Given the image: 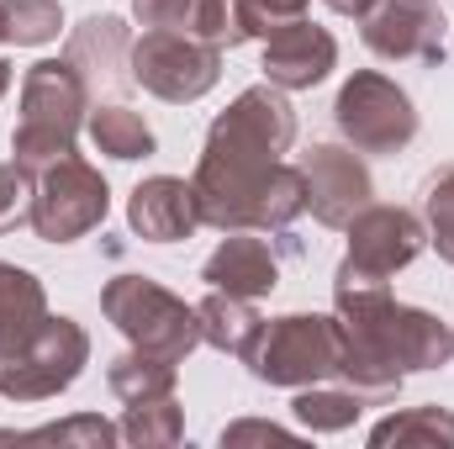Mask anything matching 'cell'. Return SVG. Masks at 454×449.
I'll return each mask as SVG.
<instances>
[{"instance_id":"cell-9","label":"cell","mask_w":454,"mask_h":449,"mask_svg":"<svg viewBox=\"0 0 454 449\" xmlns=\"http://www.w3.org/2000/svg\"><path fill=\"white\" fill-rule=\"evenodd\" d=\"M132 85H143L148 96L169 101V106H191L207 91H217L223 80V48L191 37V32H143L132 43Z\"/></svg>"},{"instance_id":"cell-4","label":"cell","mask_w":454,"mask_h":449,"mask_svg":"<svg viewBox=\"0 0 454 449\" xmlns=\"http://www.w3.org/2000/svg\"><path fill=\"white\" fill-rule=\"evenodd\" d=\"M101 312L132 349L164 354V359H185L201 343V318L196 307H185L175 291H164L148 275H116L101 291Z\"/></svg>"},{"instance_id":"cell-22","label":"cell","mask_w":454,"mask_h":449,"mask_svg":"<svg viewBox=\"0 0 454 449\" xmlns=\"http://www.w3.org/2000/svg\"><path fill=\"white\" fill-rule=\"evenodd\" d=\"M370 445H428V449H454V413L444 407H402L391 418H380L370 429Z\"/></svg>"},{"instance_id":"cell-27","label":"cell","mask_w":454,"mask_h":449,"mask_svg":"<svg viewBox=\"0 0 454 449\" xmlns=\"http://www.w3.org/2000/svg\"><path fill=\"white\" fill-rule=\"evenodd\" d=\"M32 196H37V169H27L21 159L0 164V232L32 223Z\"/></svg>"},{"instance_id":"cell-19","label":"cell","mask_w":454,"mask_h":449,"mask_svg":"<svg viewBox=\"0 0 454 449\" xmlns=\"http://www.w3.org/2000/svg\"><path fill=\"white\" fill-rule=\"evenodd\" d=\"M85 132H90V143H96L106 159H121V164L148 159V154L159 148L153 127L132 112V106H121V101H106V106L96 101V106H90V116H85Z\"/></svg>"},{"instance_id":"cell-28","label":"cell","mask_w":454,"mask_h":449,"mask_svg":"<svg viewBox=\"0 0 454 449\" xmlns=\"http://www.w3.org/2000/svg\"><path fill=\"white\" fill-rule=\"evenodd\" d=\"M307 5L312 0H238V16H243V32H248V43L259 37H270L280 21H296V16H307Z\"/></svg>"},{"instance_id":"cell-18","label":"cell","mask_w":454,"mask_h":449,"mask_svg":"<svg viewBox=\"0 0 454 449\" xmlns=\"http://www.w3.org/2000/svg\"><path fill=\"white\" fill-rule=\"evenodd\" d=\"M196 318H201V343L223 349L232 359H248L259 334H264V318L254 312V302L248 296H232V291H212L196 307Z\"/></svg>"},{"instance_id":"cell-17","label":"cell","mask_w":454,"mask_h":449,"mask_svg":"<svg viewBox=\"0 0 454 449\" xmlns=\"http://www.w3.org/2000/svg\"><path fill=\"white\" fill-rule=\"evenodd\" d=\"M48 318H53V312H48L43 280H37L32 270L11 264V259H0V365L16 359L32 338L43 334Z\"/></svg>"},{"instance_id":"cell-3","label":"cell","mask_w":454,"mask_h":449,"mask_svg":"<svg viewBox=\"0 0 454 449\" xmlns=\"http://www.w3.org/2000/svg\"><path fill=\"white\" fill-rule=\"evenodd\" d=\"M90 106H96V96L69 59L32 64L21 75V116L11 132V159H21L27 169H43L64 154H74V138H80Z\"/></svg>"},{"instance_id":"cell-20","label":"cell","mask_w":454,"mask_h":449,"mask_svg":"<svg viewBox=\"0 0 454 449\" xmlns=\"http://www.w3.org/2000/svg\"><path fill=\"white\" fill-rule=\"evenodd\" d=\"M112 391L132 407V402H159V397H175L180 386V359H164V354H148V349H127L116 354L112 370H106Z\"/></svg>"},{"instance_id":"cell-5","label":"cell","mask_w":454,"mask_h":449,"mask_svg":"<svg viewBox=\"0 0 454 449\" xmlns=\"http://www.w3.org/2000/svg\"><path fill=\"white\" fill-rule=\"evenodd\" d=\"M243 365L254 370V381L286 386V391L333 381V370H339V318H323V312L270 318Z\"/></svg>"},{"instance_id":"cell-33","label":"cell","mask_w":454,"mask_h":449,"mask_svg":"<svg viewBox=\"0 0 454 449\" xmlns=\"http://www.w3.org/2000/svg\"><path fill=\"white\" fill-rule=\"evenodd\" d=\"M0 43H5V5H0Z\"/></svg>"},{"instance_id":"cell-6","label":"cell","mask_w":454,"mask_h":449,"mask_svg":"<svg viewBox=\"0 0 454 449\" xmlns=\"http://www.w3.org/2000/svg\"><path fill=\"white\" fill-rule=\"evenodd\" d=\"M333 127H339L343 143L359 148V154H402L418 138V106H412V96L391 75L354 69L339 85Z\"/></svg>"},{"instance_id":"cell-16","label":"cell","mask_w":454,"mask_h":449,"mask_svg":"<svg viewBox=\"0 0 454 449\" xmlns=\"http://www.w3.org/2000/svg\"><path fill=\"white\" fill-rule=\"evenodd\" d=\"M201 280L212 291H232V296H270L280 286V259L259 232H227L223 243L212 248V259L201 264Z\"/></svg>"},{"instance_id":"cell-15","label":"cell","mask_w":454,"mask_h":449,"mask_svg":"<svg viewBox=\"0 0 454 449\" xmlns=\"http://www.w3.org/2000/svg\"><path fill=\"white\" fill-rule=\"evenodd\" d=\"M64 59L80 69V80L90 85V96L132 85V69H127V59H132V32H127L121 16H85V21L69 32Z\"/></svg>"},{"instance_id":"cell-10","label":"cell","mask_w":454,"mask_h":449,"mask_svg":"<svg viewBox=\"0 0 454 449\" xmlns=\"http://www.w3.org/2000/svg\"><path fill=\"white\" fill-rule=\"evenodd\" d=\"M90 365V334L74 318H48L16 359L0 365V397L5 402H48L69 391Z\"/></svg>"},{"instance_id":"cell-23","label":"cell","mask_w":454,"mask_h":449,"mask_svg":"<svg viewBox=\"0 0 454 449\" xmlns=\"http://www.w3.org/2000/svg\"><path fill=\"white\" fill-rule=\"evenodd\" d=\"M185 439V418H180V402L175 397H159V402H132L127 418H121V445H180Z\"/></svg>"},{"instance_id":"cell-12","label":"cell","mask_w":454,"mask_h":449,"mask_svg":"<svg viewBox=\"0 0 454 449\" xmlns=\"http://www.w3.org/2000/svg\"><path fill=\"white\" fill-rule=\"evenodd\" d=\"M364 48L391 64H444V32L450 21L439 16L434 0H375L370 16L359 21Z\"/></svg>"},{"instance_id":"cell-30","label":"cell","mask_w":454,"mask_h":449,"mask_svg":"<svg viewBox=\"0 0 454 449\" xmlns=\"http://www.w3.org/2000/svg\"><path fill=\"white\" fill-rule=\"evenodd\" d=\"M296 434L280 429V423H264V418H243V423H227L223 445H291Z\"/></svg>"},{"instance_id":"cell-32","label":"cell","mask_w":454,"mask_h":449,"mask_svg":"<svg viewBox=\"0 0 454 449\" xmlns=\"http://www.w3.org/2000/svg\"><path fill=\"white\" fill-rule=\"evenodd\" d=\"M11 91V64H0V96Z\"/></svg>"},{"instance_id":"cell-7","label":"cell","mask_w":454,"mask_h":449,"mask_svg":"<svg viewBox=\"0 0 454 449\" xmlns=\"http://www.w3.org/2000/svg\"><path fill=\"white\" fill-rule=\"evenodd\" d=\"M112 212V185L106 175L80 159V154H64L53 164L37 169V196H32V232L43 243H80L85 232L106 223Z\"/></svg>"},{"instance_id":"cell-2","label":"cell","mask_w":454,"mask_h":449,"mask_svg":"<svg viewBox=\"0 0 454 449\" xmlns=\"http://www.w3.org/2000/svg\"><path fill=\"white\" fill-rule=\"evenodd\" d=\"M339 318V370L333 381L354 386L370 407L396 402L402 381L418 370H439L454 354L450 323L423 307L396 302L386 286H333Z\"/></svg>"},{"instance_id":"cell-29","label":"cell","mask_w":454,"mask_h":449,"mask_svg":"<svg viewBox=\"0 0 454 449\" xmlns=\"http://www.w3.org/2000/svg\"><path fill=\"white\" fill-rule=\"evenodd\" d=\"M132 16L143 21V32H191L196 0H132Z\"/></svg>"},{"instance_id":"cell-31","label":"cell","mask_w":454,"mask_h":449,"mask_svg":"<svg viewBox=\"0 0 454 449\" xmlns=\"http://www.w3.org/2000/svg\"><path fill=\"white\" fill-rule=\"evenodd\" d=\"M323 5H328V11H339V16H354V21H364L375 0H323Z\"/></svg>"},{"instance_id":"cell-25","label":"cell","mask_w":454,"mask_h":449,"mask_svg":"<svg viewBox=\"0 0 454 449\" xmlns=\"http://www.w3.org/2000/svg\"><path fill=\"white\" fill-rule=\"evenodd\" d=\"M0 5H5V43H16V48H43L64 27L59 0H0Z\"/></svg>"},{"instance_id":"cell-8","label":"cell","mask_w":454,"mask_h":449,"mask_svg":"<svg viewBox=\"0 0 454 449\" xmlns=\"http://www.w3.org/2000/svg\"><path fill=\"white\" fill-rule=\"evenodd\" d=\"M348 248L333 275V286H386L396 270H407L428 248V227L407 207H380L370 201L364 212L348 217Z\"/></svg>"},{"instance_id":"cell-11","label":"cell","mask_w":454,"mask_h":449,"mask_svg":"<svg viewBox=\"0 0 454 449\" xmlns=\"http://www.w3.org/2000/svg\"><path fill=\"white\" fill-rule=\"evenodd\" d=\"M301 180H307V212L323 227H348L354 212L375 201L370 164L348 143H312L301 154Z\"/></svg>"},{"instance_id":"cell-21","label":"cell","mask_w":454,"mask_h":449,"mask_svg":"<svg viewBox=\"0 0 454 449\" xmlns=\"http://www.w3.org/2000/svg\"><path fill=\"white\" fill-rule=\"evenodd\" d=\"M364 397L354 391V386H301L296 391V402H291V413H296V423L307 429V434H343V429H354L359 418H364Z\"/></svg>"},{"instance_id":"cell-13","label":"cell","mask_w":454,"mask_h":449,"mask_svg":"<svg viewBox=\"0 0 454 449\" xmlns=\"http://www.w3.org/2000/svg\"><path fill=\"white\" fill-rule=\"evenodd\" d=\"M264 80L280 85V91H312L323 85L333 69H339V43L328 27L296 16V21H280L270 37H264Z\"/></svg>"},{"instance_id":"cell-1","label":"cell","mask_w":454,"mask_h":449,"mask_svg":"<svg viewBox=\"0 0 454 449\" xmlns=\"http://www.w3.org/2000/svg\"><path fill=\"white\" fill-rule=\"evenodd\" d=\"M296 112L280 85H248L212 127L196 159L191 191L201 223L217 232H286L307 212L301 164H286Z\"/></svg>"},{"instance_id":"cell-26","label":"cell","mask_w":454,"mask_h":449,"mask_svg":"<svg viewBox=\"0 0 454 449\" xmlns=\"http://www.w3.org/2000/svg\"><path fill=\"white\" fill-rule=\"evenodd\" d=\"M423 227H428V243L439 248V259L454 264V164L428 180V196H423Z\"/></svg>"},{"instance_id":"cell-24","label":"cell","mask_w":454,"mask_h":449,"mask_svg":"<svg viewBox=\"0 0 454 449\" xmlns=\"http://www.w3.org/2000/svg\"><path fill=\"white\" fill-rule=\"evenodd\" d=\"M74 445V449H106V445H121V423H106V418H69V423H48V429H27V434H5L0 429V445Z\"/></svg>"},{"instance_id":"cell-14","label":"cell","mask_w":454,"mask_h":449,"mask_svg":"<svg viewBox=\"0 0 454 449\" xmlns=\"http://www.w3.org/2000/svg\"><path fill=\"white\" fill-rule=\"evenodd\" d=\"M127 223L148 243H185L201 227V207H196L191 180H180V175H148V180H137L132 196H127Z\"/></svg>"}]
</instances>
